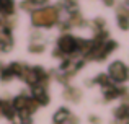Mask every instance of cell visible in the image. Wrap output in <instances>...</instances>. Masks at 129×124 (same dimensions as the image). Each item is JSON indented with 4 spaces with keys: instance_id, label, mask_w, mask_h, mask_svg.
Masks as SVG:
<instances>
[{
    "instance_id": "obj_2",
    "label": "cell",
    "mask_w": 129,
    "mask_h": 124,
    "mask_svg": "<svg viewBox=\"0 0 129 124\" xmlns=\"http://www.w3.org/2000/svg\"><path fill=\"white\" fill-rule=\"evenodd\" d=\"M108 77H110L114 83H123L129 78V69L123 62H113L110 65V73H108Z\"/></svg>"
},
{
    "instance_id": "obj_10",
    "label": "cell",
    "mask_w": 129,
    "mask_h": 124,
    "mask_svg": "<svg viewBox=\"0 0 129 124\" xmlns=\"http://www.w3.org/2000/svg\"><path fill=\"white\" fill-rule=\"evenodd\" d=\"M90 121L93 122V124H98V122H100V119H98L96 116H91V118H90Z\"/></svg>"
},
{
    "instance_id": "obj_11",
    "label": "cell",
    "mask_w": 129,
    "mask_h": 124,
    "mask_svg": "<svg viewBox=\"0 0 129 124\" xmlns=\"http://www.w3.org/2000/svg\"><path fill=\"white\" fill-rule=\"evenodd\" d=\"M105 3H106V5H113L114 0H105Z\"/></svg>"
},
{
    "instance_id": "obj_4",
    "label": "cell",
    "mask_w": 129,
    "mask_h": 124,
    "mask_svg": "<svg viewBox=\"0 0 129 124\" xmlns=\"http://www.w3.org/2000/svg\"><path fill=\"white\" fill-rule=\"evenodd\" d=\"M39 105H46L49 101V95L46 93V87H33V96Z\"/></svg>"
},
{
    "instance_id": "obj_5",
    "label": "cell",
    "mask_w": 129,
    "mask_h": 124,
    "mask_svg": "<svg viewBox=\"0 0 129 124\" xmlns=\"http://www.w3.org/2000/svg\"><path fill=\"white\" fill-rule=\"evenodd\" d=\"M13 12H15V3H13V0H0V15H2L3 18L12 16Z\"/></svg>"
},
{
    "instance_id": "obj_6",
    "label": "cell",
    "mask_w": 129,
    "mask_h": 124,
    "mask_svg": "<svg viewBox=\"0 0 129 124\" xmlns=\"http://www.w3.org/2000/svg\"><path fill=\"white\" fill-rule=\"evenodd\" d=\"M64 98L70 100V101H79L80 100V90L72 88V87H67L66 92H64Z\"/></svg>"
},
{
    "instance_id": "obj_1",
    "label": "cell",
    "mask_w": 129,
    "mask_h": 124,
    "mask_svg": "<svg viewBox=\"0 0 129 124\" xmlns=\"http://www.w3.org/2000/svg\"><path fill=\"white\" fill-rule=\"evenodd\" d=\"M59 20V10L56 7H44L35 10L31 15V21L35 26H51Z\"/></svg>"
},
{
    "instance_id": "obj_8",
    "label": "cell",
    "mask_w": 129,
    "mask_h": 124,
    "mask_svg": "<svg viewBox=\"0 0 129 124\" xmlns=\"http://www.w3.org/2000/svg\"><path fill=\"white\" fill-rule=\"evenodd\" d=\"M118 25H119L121 29H129V18H124V16H118Z\"/></svg>"
},
{
    "instance_id": "obj_9",
    "label": "cell",
    "mask_w": 129,
    "mask_h": 124,
    "mask_svg": "<svg viewBox=\"0 0 129 124\" xmlns=\"http://www.w3.org/2000/svg\"><path fill=\"white\" fill-rule=\"evenodd\" d=\"M35 7H36V5L31 2V0H25V2L21 3V8H23V10H33Z\"/></svg>"
},
{
    "instance_id": "obj_7",
    "label": "cell",
    "mask_w": 129,
    "mask_h": 124,
    "mask_svg": "<svg viewBox=\"0 0 129 124\" xmlns=\"http://www.w3.org/2000/svg\"><path fill=\"white\" fill-rule=\"evenodd\" d=\"M29 51H31V52H43L44 51V43L43 41H31V44H29Z\"/></svg>"
},
{
    "instance_id": "obj_3",
    "label": "cell",
    "mask_w": 129,
    "mask_h": 124,
    "mask_svg": "<svg viewBox=\"0 0 129 124\" xmlns=\"http://www.w3.org/2000/svg\"><path fill=\"white\" fill-rule=\"evenodd\" d=\"M13 41H12V34L5 26L0 25V51H8L12 49Z\"/></svg>"
}]
</instances>
